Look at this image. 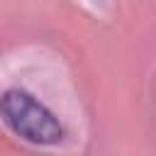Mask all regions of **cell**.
Returning <instances> with one entry per match:
<instances>
[{"instance_id": "6da1fadb", "label": "cell", "mask_w": 156, "mask_h": 156, "mask_svg": "<svg viewBox=\"0 0 156 156\" xmlns=\"http://www.w3.org/2000/svg\"><path fill=\"white\" fill-rule=\"evenodd\" d=\"M0 112L10 129L32 144H56L63 136V127L58 124V119L24 90L12 88L2 93Z\"/></svg>"}]
</instances>
